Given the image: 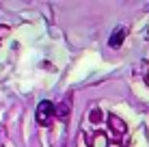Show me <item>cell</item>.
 <instances>
[{
	"label": "cell",
	"mask_w": 149,
	"mask_h": 147,
	"mask_svg": "<svg viewBox=\"0 0 149 147\" xmlns=\"http://www.w3.org/2000/svg\"><path fill=\"white\" fill-rule=\"evenodd\" d=\"M35 119H37V123L41 125V128L50 125V123H52V119H56V117H54V104H52V102H48V100L39 102L37 113H35Z\"/></svg>",
	"instance_id": "6da1fadb"
},
{
	"label": "cell",
	"mask_w": 149,
	"mask_h": 147,
	"mask_svg": "<svg viewBox=\"0 0 149 147\" xmlns=\"http://www.w3.org/2000/svg\"><path fill=\"white\" fill-rule=\"evenodd\" d=\"M108 128H110V132H112L115 139H121V136H125V132H127V125L123 123V119L117 117L115 113L108 115Z\"/></svg>",
	"instance_id": "7a4b0ae2"
},
{
	"label": "cell",
	"mask_w": 149,
	"mask_h": 147,
	"mask_svg": "<svg viewBox=\"0 0 149 147\" xmlns=\"http://www.w3.org/2000/svg\"><path fill=\"white\" fill-rule=\"evenodd\" d=\"M123 39H125V26H117L115 30H112L110 39H108V45H110L112 50H117V48H121Z\"/></svg>",
	"instance_id": "3957f363"
},
{
	"label": "cell",
	"mask_w": 149,
	"mask_h": 147,
	"mask_svg": "<svg viewBox=\"0 0 149 147\" xmlns=\"http://www.w3.org/2000/svg\"><path fill=\"white\" fill-rule=\"evenodd\" d=\"M69 113H71V104H69V100L67 102H58V104H54V117L56 119H61V121H65L69 117Z\"/></svg>",
	"instance_id": "277c9868"
},
{
	"label": "cell",
	"mask_w": 149,
	"mask_h": 147,
	"mask_svg": "<svg viewBox=\"0 0 149 147\" xmlns=\"http://www.w3.org/2000/svg\"><path fill=\"white\" fill-rule=\"evenodd\" d=\"M89 145H91V147H110V143H108V136L102 132V130H97V132L93 134V139L89 141Z\"/></svg>",
	"instance_id": "5b68a950"
},
{
	"label": "cell",
	"mask_w": 149,
	"mask_h": 147,
	"mask_svg": "<svg viewBox=\"0 0 149 147\" xmlns=\"http://www.w3.org/2000/svg\"><path fill=\"white\" fill-rule=\"evenodd\" d=\"M100 121H102V110L93 108V110H91V123H100Z\"/></svg>",
	"instance_id": "8992f818"
},
{
	"label": "cell",
	"mask_w": 149,
	"mask_h": 147,
	"mask_svg": "<svg viewBox=\"0 0 149 147\" xmlns=\"http://www.w3.org/2000/svg\"><path fill=\"white\" fill-rule=\"evenodd\" d=\"M7 35H9V26H2V24H0V41H2Z\"/></svg>",
	"instance_id": "52a82bcc"
}]
</instances>
